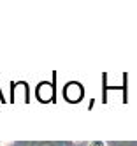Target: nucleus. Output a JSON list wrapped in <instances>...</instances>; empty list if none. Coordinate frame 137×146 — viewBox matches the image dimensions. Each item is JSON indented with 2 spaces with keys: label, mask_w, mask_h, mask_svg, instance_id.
I'll return each instance as SVG.
<instances>
[{
  "label": "nucleus",
  "mask_w": 137,
  "mask_h": 146,
  "mask_svg": "<svg viewBox=\"0 0 137 146\" xmlns=\"http://www.w3.org/2000/svg\"><path fill=\"white\" fill-rule=\"evenodd\" d=\"M90 146H107L104 141H95V143H90Z\"/></svg>",
  "instance_id": "obj_1"
},
{
  "label": "nucleus",
  "mask_w": 137,
  "mask_h": 146,
  "mask_svg": "<svg viewBox=\"0 0 137 146\" xmlns=\"http://www.w3.org/2000/svg\"><path fill=\"white\" fill-rule=\"evenodd\" d=\"M0 146H5V144H4V143H0Z\"/></svg>",
  "instance_id": "obj_2"
}]
</instances>
